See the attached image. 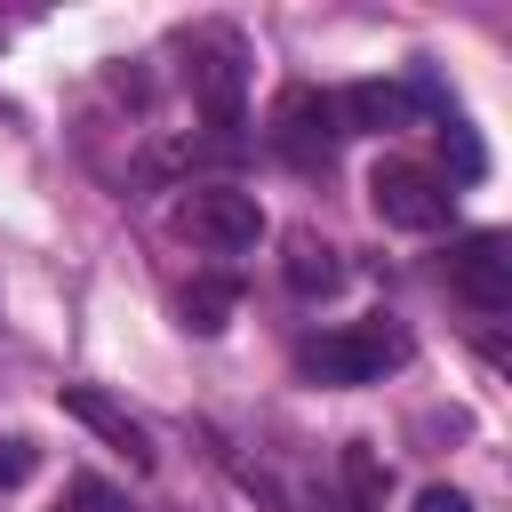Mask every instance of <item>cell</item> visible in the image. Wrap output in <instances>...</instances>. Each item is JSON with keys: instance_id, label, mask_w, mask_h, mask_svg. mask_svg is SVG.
<instances>
[{"instance_id": "1", "label": "cell", "mask_w": 512, "mask_h": 512, "mask_svg": "<svg viewBox=\"0 0 512 512\" xmlns=\"http://www.w3.org/2000/svg\"><path fill=\"white\" fill-rule=\"evenodd\" d=\"M400 360H408V336L392 320H352V328H328V336L304 344V376L312 384H376Z\"/></svg>"}, {"instance_id": "2", "label": "cell", "mask_w": 512, "mask_h": 512, "mask_svg": "<svg viewBox=\"0 0 512 512\" xmlns=\"http://www.w3.org/2000/svg\"><path fill=\"white\" fill-rule=\"evenodd\" d=\"M176 232L200 240L208 256H248V248L264 240V208H256V192H240V184H192V192L176 200Z\"/></svg>"}, {"instance_id": "3", "label": "cell", "mask_w": 512, "mask_h": 512, "mask_svg": "<svg viewBox=\"0 0 512 512\" xmlns=\"http://www.w3.org/2000/svg\"><path fill=\"white\" fill-rule=\"evenodd\" d=\"M184 80H192V104L208 112V128H240V96H248V48H240V32H224V24L192 32Z\"/></svg>"}, {"instance_id": "4", "label": "cell", "mask_w": 512, "mask_h": 512, "mask_svg": "<svg viewBox=\"0 0 512 512\" xmlns=\"http://www.w3.org/2000/svg\"><path fill=\"white\" fill-rule=\"evenodd\" d=\"M336 120H344V128H368V136H392V128H416V120H448V96L432 88V72L352 80V88L336 96Z\"/></svg>"}, {"instance_id": "5", "label": "cell", "mask_w": 512, "mask_h": 512, "mask_svg": "<svg viewBox=\"0 0 512 512\" xmlns=\"http://www.w3.org/2000/svg\"><path fill=\"white\" fill-rule=\"evenodd\" d=\"M368 200H376V216H384L392 232H440L448 208H456L448 176H432V168H416V160H384V168L368 176Z\"/></svg>"}, {"instance_id": "6", "label": "cell", "mask_w": 512, "mask_h": 512, "mask_svg": "<svg viewBox=\"0 0 512 512\" xmlns=\"http://www.w3.org/2000/svg\"><path fill=\"white\" fill-rule=\"evenodd\" d=\"M336 144H344L336 96H320V88H288V96L272 104V152H280L288 168H328Z\"/></svg>"}, {"instance_id": "7", "label": "cell", "mask_w": 512, "mask_h": 512, "mask_svg": "<svg viewBox=\"0 0 512 512\" xmlns=\"http://www.w3.org/2000/svg\"><path fill=\"white\" fill-rule=\"evenodd\" d=\"M448 280L472 312H512V240L504 232H464L448 256Z\"/></svg>"}, {"instance_id": "8", "label": "cell", "mask_w": 512, "mask_h": 512, "mask_svg": "<svg viewBox=\"0 0 512 512\" xmlns=\"http://www.w3.org/2000/svg\"><path fill=\"white\" fill-rule=\"evenodd\" d=\"M64 416H72V424H88L96 440H112V448H120L136 472L152 464V432H144V424H136V416H128L112 392H96V384H64Z\"/></svg>"}, {"instance_id": "9", "label": "cell", "mask_w": 512, "mask_h": 512, "mask_svg": "<svg viewBox=\"0 0 512 512\" xmlns=\"http://www.w3.org/2000/svg\"><path fill=\"white\" fill-rule=\"evenodd\" d=\"M336 472H344V504H352V512H384V496H392V472H384L376 440H344Z\"/></svg>"}, {"instance_id": "10", "label": "cell", "mask_w": 512, "mask_h": 512, "mask_svg": "<svg viewBox=\"0 0 512 512\" xmlns=\"http://www.w3.org/2000/svg\"><path fill=\"white\" fill-rule=\"evenodd\" d=\"M288 288H296V296H328V288H344V256H336L320 232H296V240H288Z\"/></svg>"}, {"instance_id": "11", "label": "cell", "mask_w": 512, "mask_h": 512, "mask_svg": "<svg viewBox=\"0 0 512 512\" xmlns=\"http://www.w3.org/2000/svg\"><path fill=\"white\" fill-rule=\"evenodd\" d=\"M232 296H240L232 280H192V288H184V320H192L200 336H216V328L232 320Z\"/></svg>"}, {"instance_id": "12", "label": "cell", "mask_w": 512, "mask_h": 512, "mask_svg": "<svg viewBox=\"0 0 512 512\" xmlns=\"http://www.w3.org/2000/svg\"><path fill=\"white\" fill-rule=\"evenodd\" d=\"M32 464H40V448H32L24 432H0V496H8V488H24V480H32Z\"/></svg>"}, {"instance_id": "13", "label": "cell", "mask_w": 512, "mask_h": 512, "mask_svg": "<svg viewBox=\"0 0 512 512\" xmlns=\"http://www.w3.org/2000/svg\"><path fill=\"white\" fill-rule=\"evenodd\" d=\"M56 512H128V504H120V488H104V480H72Z\"/></svg>"}, {"instance_id": "14", "label": "cell", "mask_w": 512, "mask_h": 512, "mask_svg": "<svg viewBox=\"0 0 512 512\" xmlns=\"http://www.w3.org/2000/svg\"><path fill=\"white\" fill-rule=\"evenodd\" d=\"M416 512H472V496H464V488H440V480H432V488L416 496Z\"/></svg>"}]
</instances>
